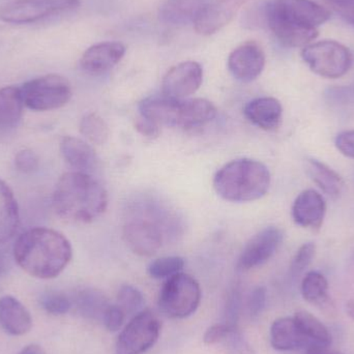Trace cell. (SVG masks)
Here are the masks:
<instances>
[{
  "label": "cell",
  "instance_id": "cell-39",
  "mask_svg": "<svg viewBox=\"0 0 354 354\" xmlns=\"http://www.w3.org/2000/svg\"><path fill=\"white\" fill-rule=\"evenodd\" d=\"M268 301V291L266 287H256L249 297L248 306L252 317H258L263 312Z\"/></svg>",
  "mask_w": 354,
  "mask_h": 354
},
{
  "label": "cell",
  "instance_id": "cell-8",
  "mask_svg": "<svg viewBox=\"0 0 354 354\" xmlns=\"http://www.w3.org/2000/svg\"><path fill=\"white\" fill-rule=\"evenodd\" d=\"M80 0H12L0 6V20L12 24H33L72 12Z\"/></svg>",
  "mask_w": 354,
  "mask_h": 354
},
{
  "label": "cell",
  "instance_id": "cell-24",
  "mask_svg": "<svg viewBox=\"0 0 354 354\" xmlns=\"http://www.w3.org/2000/svg\"><path fill=\"white\" fill-rule=\"evenodd\" d=\"M19 226V208L14 193L0 179V243L10 241Z\"/></svg>",
  "mask_w": 354,
  "mask_h": 354
},
{
  "label": "cell",
  "instance_id": "cell-21",
  "mask_svg": "<svg viewBox=\"0 0 354 354\" xmlns=\"http://www.w3.org/2000/svg\"><path fill=\"white\" fill-rule=\"evenodd\" d=\"M62 157L76 171L91 174L97 166V157L91 145L76 137H64L60 143Z\"/></svg>",
  "mask_w": 354,
  "mask_h": 354
},
{
  "label": "cell",
  "instance_id": "cell-17",
  "mask_svg": "<svg viewBox=\"0 0 354 354\" xmlns=\"http://www.w3.org/2000/svg\"><path fill=\"white\" fill-rule=\"evenodd\" d=\"M326 214L324 198L315 189H305L293 202L292 214L295 224L304 228L318 230L324 224Z\"/></svg>",
  "mask_w": 354,
  "mask_h": 354
},
{
  "label": "cell",
  "instance_id": "cell-10",
  "mask_svg": "<svg viewBox=\"0 0 354 354\" xmlns=\"http://www.w3.org/2000/svg\"><path fill=\"white\" fill-rule=\"evenodd\" d=\"M161 333V322L149 311L134 315L122 330L115 345V354H143L157 343Z\"/></svg>",
  "mask_w": 354,
  "mask_h": 354
},
{
  "label": "cell",
  "instance_id": "cell-31",
  "mask_svg": "<svg viewBox=\"0 0 354 354\" xmlns=\"http://www.w3.org/2000/svg\"><path fill=\"white\" fill-rule=\"evenodd\" d=\"M143 305H145V297L138 289L131 285H124L120 287L118 293V306L126 315L127 314L136 315L137 313L142 311Z\"/></svg>",
  "mask_w": 354,
  "mask_h": 354
},
{
  "label": "cell",
  "instance_id": "cell-40",
  "mask_svg": "<svg viewBox=\"0 0 354 354\" xmlns=\"http://www.w3.org/2000/svg\"><path fill=\"white\" fill-rule=\"evenodd\" d=\"M232 326H228L227 324H214V326H210L209 328H207L205 334L203 336V341L206 345H214L218 344V343H222L223 340L226 338L228 333L230 332L231 330H233Z\"/></svg>",
  "mask_w": 354,
  "mask_h": 354
},
{
  "label": "cell",
  "instance_id": "cell-20",
  "mask_svg": "<svg viewBox=\"0 0 354 354\" xmlns=\"http://www.w3.org/2000/svg\"><path fill=\"white\" fill-rule=\"evenodd\" d=\"M0 326L12 336H23L30 332L32 318L20 301L6 295L0 299Z\"/></svg>",
  "mask_w": 354,
  "mask_h": 354
},
{
  "label": "cell",
  "instance_id": "cell-34",
  "mask_svg": "<svg viewBox=\"0 0 354 354\" xmlns=\"http://www.w3.org/2000/svg\"><path fill=\"white\" fill-rule=\"evenodd\" d=\"M316 245L314 243H304L293 257L290 264V276L292 278H299L306 268L311 264L312 260L315 257Z\"/></svg>",
  "mask_w": 354,
  "mask_h": 354
},
{
  "label": "cell",
  "instance_id": "cell-29",
  "mask_svg": "<svg viewBox=\"0 0 354 354\" xmlns=\"http://www.w3.org/2000/svg\"><path fill=\"white\" fill-rule=\"evenodd\" d=\"M80 132L89 142L102 145L109 138V128L105 120L97 113L83 116L80 122Z\"/></svg>",
  "mask_w": 354,
  "mask_h": 354
},
{
  "label": "cell",
  "instance_id": "cell-1",
  "mask_svg": "<svg viewBox=\"0 0 354 354\" xmlns=\"http://www.w3.org/2000/svg\"><path fill=\"white\" fill-rule=\"evenodd\" d=\"M70 241L62 233L33 228L17 239L14 257L23 270L37 279L56 278L72 259Z\"/></svg>",
  "mask_w": 354,
  "mask_h": 354
},
{
  "label": "cell",
  "instance_id": "cell-18",
  "mask_svg": "<svg viewBox=\"0 0 354 354\" xmlns=\"http://www.w3.org/2000/svg\"><path fill=\"white\" fill-rule=\"evenodd\" d=\"M249 122L264 131H274L282 122L283 108L274 97H263L252 100L243 109Z\"/></svg>",
  "mask_w": 354,
  "mask_h": 354
},
{
  "label": "cell",
  "instance_id": "cell-15",
  "mask_svg": "<svg viewBox=\"0 0 354 354\" xmlns=\"http://www.w3.org/2000/svg\"><path fill=\"white\" fill-rule=\"evenodd\" d=\"M245 0H210L193 23L196 32L212 35L232 21Z\"/></svg>",
  "mask_w": 354,
  "mask_h": 354
},
{
  "label": "cell",
  "instance_id": "cell-26",
  "mask_svg": "<svg viewBox=\"0 0 354 354\" xmlns=\"http://www.w3.org/2000/svg\"><path fill=\"white\" fill-rule=\"evenodd\" d=\"M73 304L81 315L95 320L103 319L104 314L110 306L103 293L91 288L78 291L75 295Z\"/></svg>",
  "mask_w": 354,
  "mask_h": 354
},
{
  "label": "cell",
  "instance_id": "cell-23",
  "mask_svg": "<svg viewBox=\"0 0 354 354\" xmlns=\"http://www.w3.org/2000/svg\"><path fill=\"white\" fill-rule=\"evenodd\" d=\"M23 106L24 103L19 87L0 89V134H6L17 128L22 118Z\"/></svg>",
  "mask_w": 354,
  "mask_h": 354
},
{
  "label": "cell",
  "instance_id": "cell-32",
  "mask_svg": "<svg viewBox=\"0 0 354 354\" xmlns=\"http://www.w3.org/2000/svg\"><path fill=\"white\" fill-rule=\"evenodd\" d=\"M41 306L51 315H64L72 308L73 301L64 293L50 291L41 297Z\"/></svg>",
  "mask_w": 354,
  "mask_h": 354
},
{
  "label": "cell",
  "instance_id": "cell-45",
  "mask_svg": "<svg viewBox=\"0 0 354 354\" xmlns=\"http://www.w3.org/2000/svg\"><path fill=\"white\" fill-rule=\"evenodd\" d=\"M307 354H343L338 351H330L328 347L312 344L307 348Z\"/></svg>",
  "mask_w": 354,
  "mask_h": 354
},
{
  "label": "cell",
  "instance_id": "cell-19",
  "mask_svg": "<svg viewBox=\"0 0 354 354\" xmlns=\"http://www.w3.org/2000/svg\"><path fill=\"white\" fill-rule=\"evenodd\" d=\"M270 343L279 351H299L312 345L297 326L295 317L274 320L270 326Z\"/></svg>",
  "mask_w": 354,
  "mask_h": 354
},
{
  "label": "cell",
  "instance_id": "cell-4",
  "mask_svg": "<svg viewBox=\"0 0 354 354\" xmlns=\"http://www.w3.org/2000/svg\"><path fill=\"white\" fill-rule=\"evenodd\" d=\"M272 176L261 162L239 159L223 166L214 177V187L221 198L230 202H251L264 197Z\"/></svg>",
  "mask_w": 354,
  "mask_h": 354
},
{
  "label": "cell",
  "instance_id": "cell-7",
  "mask_svg": "<svg viewBox=\"0 0 354 354\" xmlns=\"http://www.w3.org/2000/svg\"><path fill=\"white\" fill-rule=\"evenodd\" d=\"M19 88L24 106L35 111L58 109L66 105L72 97V86L68 79L57 74L27 81Z\"/></svg>",
  "mask_w": 354,
  "mask_h": 354
},
{
  "label": "cell",
  "instance_id": "cell-5",
  "mask_svg": "<svg viewBox=\"0 0 354 354\" xmlns=\"http://www.w3.org/2000/svg\"><path fill=\"white\" fill-rule=\"evenodd\" d=\"M139 110L142 118L158 126L183 129L204 126L216 116V108L207 100H176L164 95L143 100Z\"/></svg>",
  "mask_w": 354,
  "mask_h": 354
},
{
  "label": "cell",
  "instance_id": "cell-44",
  "mask_svg": "<svg viewBox=\"0 0 354 354\" xmlns=\"http://www.w3.org/2000/svg\"><path fill=\"white\" fill-rule=\"evenodd\" d=\"M10 270V260L6 251L0 249V278L8 274Z\"/></svg>",
  "mask_w": 354,
  "mask_h": 354
},
{
  "label": "cell",
  "instance_id": "cell-46",
  "mask_svg": "<svg viewBox=\"0 0 354 354\" xmlns=\"http://www.w3.org/2000/svg\"><path fill=\"white\" fill-rule=\"evenodd\" d=\"M19 354H48L41 348L39 345H28V346L25 347L22 351H21Z\"/></svg>",
  "mask_w": 354,
  "mask_h": 354
},
{
  "label": "cell",
  "instance_id": "cell-16",
  "mask_svg": "<svg viewBox=\"0 0 354 354\" xmlns=\"http://www.w3.org/2000/svg\"><path fill=\"white\" fill-rule=\"evenodd\" d=\"M127 48L120 41H102L83 53L80 66L85 73L102 75L118 66L126 55Z\"/></svg>",
  "mask_w": 354,
  "mask_h": 354
},
{
  "label": "cell",
  "instance_id": "cell-36",
  "mask_svg": "<svg viewBox=\"0 0 354 354\" xmlns=\"http://www.w3.org/2000/svg\"><path fill=\"white\" fill-rule=\"evenodd\" d=\"M241 308V295L239 290H233L229 295L225 307V324L232 328H236L239 322V312Z\"/></svg>",
  "mask_w": 354,
  "mask_h": 354
},
{
  "label": "cell",
  "instance_id": "cell-13",
  "mask_svg": "<svg viewBox=\"0 0 354 354\" xmlns=\"http://www.w3.org/2000/svg\"><path fill=\"white\" fill-rule=\"evenodd\" d=\"M203 81V68L196 62H183L168 71L162 82L163 95L176 100L195 93Z\"/></svg>",
  "mask_w": 354,
  "mask_h": 354
},
{
  "label": "cell",
  "instance_id": "cell-22",
  "mask_svg": "<svg viewBox=\"0 0 354 354\" xmlns=\"http://www.w3.org/2000/svg\"><path fill=\"white\" fill-rule=\"evenodd\" d=\"M210 0H166L159 10L160 20L167 25H187L196 18Z\"/></svg>",
  "mask_w": 354,
  "mask_h": 354
},
{
  "label": "cell",
  "instance_id": "cell-3",
  "mask_svg": "<svg viewBox=\"0 0 354 354\" xmlns=\"http://www.w3.org/2000/svg\"><path fill=\"white\" fill-rule=\"evenodd\" d=\"M107 205V191L91 174L68 172L56 185L54 209L60 218L68 222H93L105 212Z\"/></svg>",
  "mask_w": 354,
  "mask_h": 354
},
{
  "label": "cell",
  "instance_id": "cell-43",
  "mask_svg": "<svg viewBox=\"0 0 354 354\" xmlns=\"http://www.w3.org/2000/svg\"><path fill=\"white\" fill-rule=\"evenodd\" d=\"M136 129L142 136L147 137V138H156L160 134V126L142 116L137 120Z\"/></svg>",
  "mask_w": 354,
  "mask_h": 354
},
{
  "label": "cell",
  "instance_id": "cell-47",
  "mask_svg": "<svg viewBox=\"0 0 354 354\" xmlns=\"http://www.w3.org/2000/svg\"><path fill=\"white\" fill-rule=\"evenodd\" d=\"M346 311L349 317L354 320V301H351V303L347 304Z\"/></svg>",
  "mask_w": 354,
  "mask_h": 354
},
{
  "label": "cell",
  "instance_id": "cell-14",
  "mask_svg": "<svg viewBox=\"0 0 354 354\" xmlns=\"http://www.w3.org/2000/svg\"><path fill=\"white\" fill-rule=\"evenodd\" d=\"M266 66V54L255 41H247L235 48L228 57V68L241 82L256 80Z\"/></svg>",
  "mask_w": 354,
  "mask_h": 354
},
{
  "label": "cell",
  "instance_id": "cell-35",
  "mask_svg": "<svg viewBox=\"0 0 354 354\" xmlns=\"http://www.w3.org/2000/svg\"><path fill=\"white\" fill-rule=\"evenodd\" d=\"M222 343L226 354H256L253 347L237 328L231 330Z\"/></svg>",
  "mask_w": 354,
  "mask_h": 354
},
{
  "label": "cell",
  "instance_id": "cell-42",
  "mask_svg": "<svg viewBox=\"0 0 354 354\" xmlns=\"http://www.w3.org/2000/svg\"><path fill=\"white\" fill-rule=\"evenodd\" d=\"M335 12L354 25V0H324Z\"/></svg>",
  "mask_w": 354,
  "mask_h": 354
},
{
  "label": "cell",
  "instance_id": "cell-33",
  "mask_svg": "<svg viewBox=\"0 0 354 354\" xmlns=\"http://www.w3.org/2000/svg\"><path fill=\"white\" fill-rule=\"evenodd\" d=\"M324 99L333 107H351L354 106V85L330 87L324 93Z\"/></svg>",
  "mask_w": 354,
  "mask_h": 354
},
{
  "label": "cell",
  "instance_id": "cell-41",
  "mask_svg": "<svg viewBox=\"0 0 354 354\" xmlns=\"http://www.w3.org/2000/svg\"><path fill=\"white\" fill-rule=\"evenodd\" d=\"M335 145L343 156L354 160V130L340 133L336 137Z\"/></svg>",
  "mask_w": 354,
  "mask_h": 354
},
{
  "label": "cell",
  "instance_id": "cell-25",
  "mask_svg": "<svg viewBox=\"0 0 354 354\" xmlns=\"http://www.w3.org/2000/svg\"><path fill=\"white\" fill-rule=\"evenodd\" d=\"M308 174L312 180L332 198L340 197L344 191L345 183L342 177L322 162L315 159L308 160Z\"/></svg>",
  "mask_w": 354,
  "mask_h": 354
},
{
  "label": "cell",
  "instance_id": "cell-6",
  "mask_svg": "<svg viewBox=\"0 0 354 354\" xmlns=\"http://www.w3.org/2000/svg\"><path fill=\"white\" fill-rule=\"evenodd\" d=\"M201 301L199 283L189 274L178 272L167 279L159 295V308L172 319H183L195 313Z\"/></svg>",
  "mask_w": 354,
  "mask_h": 354
},
{
  "label": "cell",
  "instance_id": "cell-2",
  "mask_svg": "<svg viewBox=\"0 0 354 354\" xmlns=\"http://www.w3.org/2000/svg\"><path fill=\"white\" fill-rule=\"evenodd\" d=\"M268 26L286 47H306L318 37V27L330 12L312 0H272L266 8Z\"/></svg>",
  "mask_w": 354,
  "mask_h": 354
},
{
  "label": "cell",
  "instance_id": "cell-38",
  "mask_svg": "<svg viewBox=\"0 0 354 354\" xmlns=\"http://www.w3.org/2000/svg\"><path fill=\"white\" fill-rule=\"evenodd\" d=\"M124 318H126V314L118 305H110L106 310L102 322L109 332L115 333L122 328Z\"/></svg>",
  "mask_w": 354,
  "mask_h": 354
},
{
  "label": "cell",
  "instance_id": "cell-9",
  "mask_svg": "<svg viewBox=\"0 0 354 354\" xmlns=\"http://www.w3.org/2000/svg\"><path fill=\"white\" fill-rule=\"evenodd\" d=\"M301 57L318 76L337 79L344 76L353 64L348 48L336 41H322L304 47Z\"/></svg>",
  "mask_w": 354,
  "mask_h": 354
},
{
  "label": "cell",
  "instance_id": "cell-11",
  "mask_svg": "<svg viewBox=\"0 0 354 354\" xmlns=\"http://www.w3.org/2000/svg\"><path fill=\"white\" fill-rule=\"evenodd\" d=\"M122 236L131 251L139 256H151L163 245L165 233L159 223L145 214L129 220Z\"/></svg>",
  "mask_w": 354,
  "mask_h": 354
},
{
  "label": "cell",
  "instance_id": "cell-30",
  "mask_svg": "<svg viewBox=\"0 0 354 354\" xmlns=\"http://www.w3.org/2000/svg\"><path fill=\"white\" fill-rule=\"evenodd\" d=\"M185 266V260L179 256L158 258L149 263L147 272L153 279H168L178 274Z\"/></svg>",
  "mask_w": 354,
  "mask_h": 354
},
{
  "label": "cell",
  "instance_id": "cell-12",
  "mask_svg": "<svg viewBox=\"0 0 354 354\" xmlns=\"http://www.w3.org/2000/svg\"><path fill=\"white\" fill-rule=\"evenodd\" d=\"M283 237V231L276 226L266 227L254 235L239 256L237 270L247 272L268 262L278 251Z\"/></svg>",
  "mask_w": 354,
  "mask_h": 354
},
{
  "label": "cell",
  "instance_id": "cell-28",
  "mask_svg": "<svg viewBox=\"0 0 354 354\" xmlns=\"http://www.w3.org/2000/svg\"><path fill=\"white\" fill-rule=\"evenodd\" d=\"M301 295L312 304H324L328 299V283L319 272H309L301 281Z\"/></svg>",
  "mask_w": 354,
  "mask_h": 354
},
{
  "label": "cell",
  "instance_id": "cell-37",
  "mask_svg": "<svg viewBox=\"0 0 354 354\" xmlns=\"http://www.w3.org/2000/svg\"><path fill=\"white\" fill-rule=\"evenodd\" d=\"M15 165L19 171L23 174H31L39 168V157L30 149H23L15 157Z\"/></svg>",
  "mask_w": 354,
  "mask_h": 354
},
{
  "label": "cell",
  "instance_id": "cell-27",
  "mask_svg": "<svg viewBox=\"0 0 354 354\" xmlns=\"http://www.w3.org/2000/svg\"><path fill=\"white\" fill-rule=\"evenodd\" d=\"M295 322L301 328L303 334L307 337L312 344L330 346L332 335L328 328L315 316L307 311H299L295 313Z\"/></svg>",
  "mask_w": 354,
  "mask_h": 354
}]
</instances>
